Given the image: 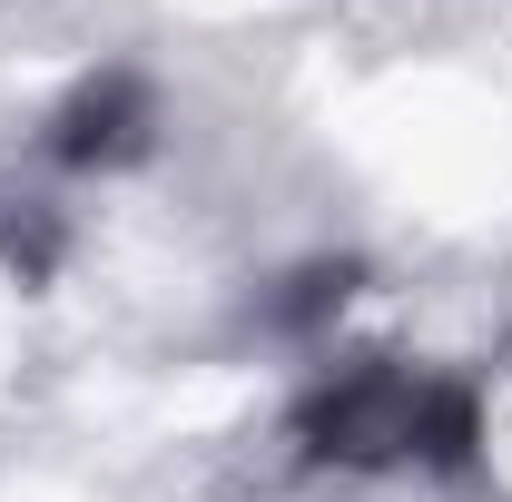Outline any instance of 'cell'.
<instances>
[{
  "instance_id": "1",
  "label": "cell",
  "mask_w": 512,
  "mask_h": 502,
  "mask_svg": "<svg viewBox=\"0 0 512 502\" xmlns=\"http://www.w3.org/2000/svg\"><path fill=\"white\" fill-rule=\"evenodd\" d=\"M296 443L306 463L335 473H473L483 463V394L463 375H424V365H345L296 404Z\"/></svg>"
},
{
  "instance_id": "2",
  "label": "cell",
  "mask_w": 512,
  "mask_h": 502,
  "mask_svg": "<svg viewBox=\"0 0 512 502\" xmlns=\"http://www.w3.org/2000/svg\"><path fill=\"white\" fill-rule=\"evenodd\" d=\"M148 138H158L148 79H138V69H99V79H79L60 99L50 158H60V168H128V158H148Z\"/></svg>"
}]
</instances>
